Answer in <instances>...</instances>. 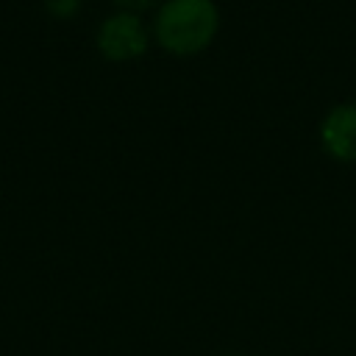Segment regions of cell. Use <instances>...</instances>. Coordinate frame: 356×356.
Here are the masks:
<instances>
[{
  "instance_id": "1",
  "label": "cell",
  "mask_w": 356,
  "mask_h": 356,
  "mask_svg": "<svg viewBox=\"0 0 356 356\" xmlns=\"http://www.w3.org/2000/svg\"><path fill=\"white\" fill-rule=\"evenodd\" d=\"M217 31L211 0H167L156 17V36L172 53L203 50Z\"/></svg>"
},
{
  "instance_id": "5",
  "label": "cell",
  "mask_w": 356,
  "mask_h": 356,
  "mask_svg": "<svg viewBox=\"0 0 356 356\" xmlns=\"http://www.w3.org/2000/svg\"><path fill=\"white\" fill-rule=\"evenodd\" d=\"M120 6H125V8H147L153 0H117Z\"/></svg>"
},
{
  "instance_id": "2",
  "label": "cell",
  "mask_w": 356,
  "mask_h": 356,
  "mask_svg": "<svg viewBox=\"0 0 356 356\" xmlns=\"http://www.w3.org/2000/svg\"><path fill=\"white\" fill-rule=\"evenodd\" d=\"M97 44H100L106 58L125 61V58H134L145 50L147 36H145V31L134 14H117V17L103 22Z\"/></svg>"
},
{
  "instance_id": "3",
  "label": "cell",
  "mask_w": 356,
  "mask_h": 356,
  "mask_svg": "<svg viewBox=\"0 0 356 356\" xmlns=\"http://www.w3.org/2000/svg\"><path fill=\"white\" fill-rule=\"evenodd\" d=\"M323 145L337 159H356V103L331 108L323 122Z\"/></svg>"
},
{
  "instance_id": "4",
  "label": "cell",
  "mask_w": 356,
  "mask_h": 356,
  "mask_svg": "<svg viewBox=\"0 0 356 356\" xmlns=\"http://www.w3.org/2000/svg\"><path fill=\"white\" fill-rule=\"evenodd\" d=\"M75 6H78V0H56V3H50V8L58 11V14H70Z\"/></svg>"
}]
</instances>
